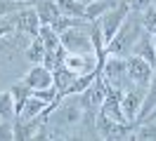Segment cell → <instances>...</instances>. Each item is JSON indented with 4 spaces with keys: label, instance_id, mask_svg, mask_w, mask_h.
Returning a JSON list of instances; mask_svg holds the SVG:
<instances>
[{
    "label": "cell",
    "instance_id": "9",
    "mask_svg": "<svg viewBox=\"0 0 156 141\" xmlns=\"http://www.w3.org/2000/svg\"><path fill=\"white\" fill-rule=\"evenodd\" d=\"M142 103H144V94L142 92H135V89L121 92V111H123V115H126L128 122L135 125L137 115H140V111H142Z\"/></svg>",
    "mask_w": 156,
    "mask_h": 141
},
{
    "label": "cell",
    "instance_id": "10",
    "mask_svg": "<svg viewBox=\"0 0 156 141\" xmlns=\"http://www.w3.org/2000/svg\"><path fill=\"white\" fill-rule=\"evenodd\" d=\"M24 82L36 92V89H48V87H52V85H55V78H52V71H50V68H45L43 64H36L29 73H26Z\"/></svg>",
    "mask_w": 156,
    "mask_h": 141
},
{
    "label": "cell",
    "instance_id": "14",
    "mask_svg": "<svg viewBox=\"0 0 156 141\" xmlns=\"http://www.w3.org/2000/svg\"><path fill=\"white\" fill-rule=\"evenodd\" d=\"M128 66H126V56H111L107 61H104V71H102V75L107 78L109 82H114V80H118L121 75H126Z\"/></svg>",
    "mask_w": 156,
    "mask_h": 141
},
{
    "label": "cell",
    "instance_id": "28",
    "mask_svg": "<svg viewBox=\"0 0 156 141\" xmlns=\"http://www.w3.org/2000/svg\"><path fill=\"white\" fill-rule=\"evenodd\" d=\"M154 0H128V7L130 12H144L147 7H151Z\"/></svg>",
    "mask_w": 156,
    "mask_h": 141
},
{
    "label": "cell",
    "instance_id": "8",
    "mask_svg": "<svg viewBox=\"0 0 156 141\" xmlns=\"http://www.w3.org/2000/svg\"><path fill=\"white\" fill-rule=\"evenodd\" d=\"M126 66H128L126 75H128V78H130L135 85H140V87H147V85H149L151 75H154V68L147 64L142 56L128 54V56H126Z\"/></svg>",
    "mask_w": 156,
    "mask_h": 141
},
{
    "label": "cell",
    "instance_id": "24",
    "mask_svg": "<svg viewBox=\"0 0 156 141\" xmlns=\"http://www.w3.org/2000/svg\"><path fill=\"white\" fill-rule=\"evenodd\" d=\"M142 28H144L147 33H151V35H156V7L151 5V7H147L144 12H142Z\"/></svg>",
    "mask_w": 156,
    "mask_h": 141
},
{
    "label": "cell",
    "instance_id": "26",
    "mask_svg": "<svg viewBox=\"0 0 156 141\" xmlns=\"http://www.w3.org/2000/svg\"><path fill=\"white\" fill-rule=\"evenodd\" d=\"M12 33H17L14 21H12V14L10 17H0V40L7 38V35H12Z\"/></svg>",
    "mask_w": 156,
    "mask_h": 141
},
{
    "label": "cell",
    "instance_id": "2",
    "mask_svg": "<svg viewBox=\"0 0 156 141\" xmlns=\"http://www.w3.org/2000/svg\"><path fill=\"white\" fill-rule=\"evenodd\" d=\"M59 42H62V47L66 49L69 54H95L92 38H90V21L64 31L59 35Z\"/></svg>",
    "mask_w": 156,
    "mask_h": 141
},
{
    "label": "cell",
    "instance_id": "30",
    "mask_svg": "<svg viewBox=\"0 0 156 141\" xmlns=\"http://www.w3.org/2000/svg\"><path fill=\"white\" fill-rule=\"evenodd\" d=\"M83 2H92V0H83Z\"/></svg>",
    "mask_w": 156,
    "mask_h": 141
},
{
    "label": "cell",
    "instance_id": "29",
    "mask_svg": "<svg viewBox=\"0 0 156 141\" xmlns=\"http://www.w3.org/2000/svg\"><path fill=\"white\" fill-rule=\"evenodd\" d=\"M151 42H154V49H156V35H151Z\"/></svg>",
    "mask_w": 156,
    "mask_h": 141
},
{
    "label": "cell",
    "instance_id": "15",
    "mask_svg": "<svg viewBox=\"0 0 156 141\" xmlns=\"http://www.w3.org/2000/svg\"><path fill=\"white\" fill-rule=\"evenodd\" d=\"M118 2L121 0H92V2H85V21H97L104 12L116 7Z\"/></svg>",
    "mask_w": 156,
    "mask_h": 141
},
{
    "label": "cell",
    "instance_id": "16",
    "mask_svg": "<svg viewBox=\"0 0 156 141\" xmlns=\"http://www.w3.org/2000/svg\"><path fill=\"white\" fill-rule=\"evenodd\" d=\"M10 94H12V99H14V108H17V115H19L21 108H24V103L29 101V96L33 94V89H31V87L24 82V80H21V82H14V85L10 87Z\"/></svg>",
    "mask_w": 156,
    "mask_h": 141
},
{
    "label": "cell",
    "instance_id": "6",
    "mask_svg": "<svg viewBox=\"0 0 156 141\" xmlns=\"http://www.w3.org/2000/svg\"><path fill=\"white\" fill-rule=\"evenodd\" d=\"M12 21H14V28H17L19 35H29L31 40L40 35V19L36 7H24L19 12H14Z\"/></svg>",
    "mask_w": 156,
    "mask_h": 141
},
{
    "label": "cell",
    "instance_id": "12",
    "mask_svg": "<svg viewBox=\"0 0 156 141\" xmlns=\"http://www.w3.org/2000/svg\"><path fill=\"white\" fill-rule=\"evenodd\" d=\"M130 54L142 56L147 64L156 71V49H154V42H151V33L142 31V33H140V38H137V42L133 45V52H130Z\"/></svg>",
    "mask_w": 156,
    "mask_h": 141
},
{
    "label": "cell",
    "instance_id": "5",
    "mask_svg": "<svg viewBox=\"0 0 156 141\" xmlns=\"http://www.w3.org/2000/svg\"><path fill=\"white\" fill-rule=\"evenodd\" d=\"M135 129V125L133 122H116L111 120V118H107L102 111H97V118H95V132H97L99 139H128L130 134L128 132Z\"/></svg>",
    "mask_w": 156,
    "mask_h": 141
},
{
    "label": "cell",
    "instance_id": "23",
    "mask_svg": "<svg viewBox=\"0 0 156 141\" xmlns=\"http://www.w3.org/2000/svg\"><path fill=\"white\" fill-rule=\"evenodd\" d=\"M80 24H85V19H78V17H64V14H62V17L55 19L50 26H52V28H55V31L59 33V35H62L64 31H69V28H73V26H80Z\"/></svg>",
    "mask_w": 156,
    "mask_h": 141
},
{
    "label": "cell",
    "instance_id": "20",
    "mask_svg": "<svg viewBox=\"0 0 156 141\" xmlns=\"http://www.w3.org/2000/svg\"><path fill=\"white\" fill-rule=\"evenodd\" d=\"M0 118L2 120L17 118V108H14V99H12L10 89L7 92H0Z\"/></svg>",
    "mask_w": 156,
    "mask_h": 141
},
{
    "label": "cell",
    "instance_id": "27",
    "mask_svg": "<svg viewBox=\"0 0 156 141\" xmlns=\"http://www.w3.org/2000/svg\"><path fill=\"white\" fill-rule=\"evenodd\" d=\"M14 139V127L10 125V120H2L0 122V141H10Z\"/></svg>",
    "mask_w": 156,
    "mask_h": 141
},
{
    "label": "cell",
    "instance_id": "11",
    "mask_svg": "<svg viewBox=\"0 0 156 141\" xmlns=\"http://www.w3.org/2000/svg\"><path fill=\"white\" fill-rule=\"evenodd\" d=\"M43 125H45V120H43L40 115H38V118H31V120H21V118H17V120L12 122V127H14V139H17V141L33 139Z\"/></svg>",
    "mask_w": 156,
    "mask_h": 141
},
{
    "label": "cell",
    "instance_id": "22",
    "mask_svg": "<svg viewBox=\"0 0 156 141\" xmlns=\"http://www.w3.org/2000/svg\"><path fill=\"white\" fill-rule=\"evenodd\" d=\"M135 134H130V139L137 141H156V122H140L135 127Z\"/></svg>",
    "mask_w": 156,
    "mask_h": 141
},
{
    "label": "cell",
    "instance_id": "31",
    "mask_svg": "<svg viewBox=\"0 0 156 141\" xmlns=\"http://www.w3.org/2000/svg\"><path fill=\"white\" fill-rule=\"evenodd\" d=\"M0 122H2V118H0Z\"/></svg>",
    "mask_w": 156,
    "mask_h": 141
},
{
    "label": "cell",
    "instance_id": "25",
    "mask_svg": "<svg viewBox=\"0 0 156 141\" xmlns=\"http://www.w3.org/2000/svg\"><path fill=\"white\" fill-rule=\"evenodd\" d=\"M24 7H26L24 0H0V17H10V14H14Z\"/></svg>",
    "mask_w": 156,
    "mask_h": 141
},
{
    "label": "cell",
    "instance_id": "21",
    "mask_svg": "<svg viewBox=\"0 0 156 141\" xmlns=\"http://www.w3.org/2000/svg\"><path fill=\"white\" fill-rule=\"evenodd\" d=\"M26 59H29L31 64H43V59H45V47H43V42H40V38H33L29 42V47H26Z\"/></svg>",
    "mask_w": 156,
    "mask_h": 141
},
{
    "label": "cell",
    "instance_id": "4",
    "mask_svg": "<svg viewBox=\"0 0 156 141\" xmlns=\"http://www.w3.org/2000/svg\"><path fill=\"white\" fill-rule=\"evenodd\" d=\"M130 14V7H128V0H121L116 7H111L109 12H104L102 17L97 19L99 28H102V38H104V47L111 42V38L116 35V31L123 26V21Z\"/></svg>",
    "mask_w": 156,
    "mask_h": 141
},
{
    "label": "cell",
    "instance_id": "32",
    "mask_svg": "<svg viewBox=\"0 0 156 141\" xmlns=\"http://www.w3.org/2000/svg\"><path fill=\"white\" fill-rule=\"evenodd\" d=\"M154 122H156V120H154Z\"/></svg>",
    "mask_w": 156,
    "mask_h": 141
},
{
    "label": "cell",
    "instance_id": "3",
    "mask_svg": "<svg viewBox=\"0 0 156 141\" xmlns=\"http://www.w3.org/2000/svg\"><path fill=\"white\" fill-rule=\"evenodd\" d=\"M48 120H55L57 129H73L83 122V106L73 96H64L59 106L48 115Z\"/></svg>",
    "mask_w": 156,
    "mask_h": 141
},
{
    "label": "cell",
    "instance_id": "1",
    "mask_svg": "<svg viewBox=\"0 0 156 141\" xmlns=\"http://www.w3.org/2000/svg\"><path fill=\"white\" fill-rule=\"evenodd\" d=\"M142 33V21H135L133 12L128 14V19L123 21V26L116 31V35L111 38V42L104 47V52L109 56H123L133 52V45L137 42V38Z\"/></svg>",
    "mask_w": 156,
    "mask_h": 141
},
{
    "label": "cell",
    "instance_id": "19",
    "mask_svg": "<svg viewBox=\"0 0 156 141\" xmlns=\"http://www.w3.org/2000/svg\"><path fill=\"white\" fill-rule=\"evenodd\" d=\"M40 42L45 47V52H55L59 47V33L52 26H40Z\"/></svg>",
    "mask_w": 156,
    "mask_h": 141
},
{
    "label": "cell",
    "instance_id": "17",
    "mask_svg": "<svg viewBox=\"0 0 156 141\" xmlns=\"http://www.w3.org/2000/svg\"><path fill=\"white\" fill-rule=\"evenodd\" d=\"M156 106V71H154V75H151V80H149V85H147V94H144V103H142V111H140V115H137V120H135V125H140V120L144 118L147 113L151 111Z\"/></svg>",
    "mask_w": 156,
    "mask_h": 141
},
{
    "label": "cell",
    "instance_id": "13",
    "mask_svg": "<svg viewBox=\"0 0 156 141\" xmlns=\"http://www.w3.org/2000/svg\"><path fill=\"white\" fill-rule=\"evenodd\" d=\"M36 12H38V19H40V26H50L55 19L62 17V9H59L57 0H36Z\"/></svg>",
    "mask_w": 156,
    "mask_h": 141
},
{
    "label": "cell",
    "instance_id": "18",
    "mask_svg": "<svg viewBox=\"0 0 156 141\" xmlns=\"http://www.w3.org/2000/svg\"><path fill=\"white\" fill-rule=\"evenodd\" d=\"M59 9L64 17H78L85 19V2L83 0H57Z\"/></svg>",
    "mask_w": 156,
    "mask_h": 141
},
{
    "label": "cell",
    "instance_id": "7",
    "mask_svg": "<svg viewBox=\"0 0 156 141\" xmlns=\"http://www.w3.org/2000/svg\"><path fill=\"white\" fill-rule=\"evenodd\" d=\"M59 66H64L71 75H85L97 68V54H69V52H64V59Z\"/></svg>",
    "mask_w": 156,
    "mask_h": 141
}]
</instances>
